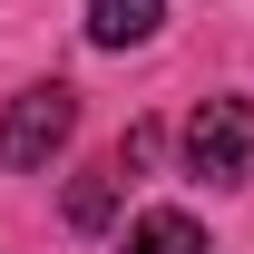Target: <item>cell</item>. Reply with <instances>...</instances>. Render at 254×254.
I'll return each mask as SVG.
<instances>
[{
	"instance_id": "obj_1",
	"label": "cell",
	"mask_w": 254,
	"mask_h": 254,
	"mask_svg": "<svg viewBox=\"0 0 254 254\" xmlns=\"http://www.w3.org/2000/svg\"><path fill=\"white\" fill-rule=\"evenodd\" d=\"M68 137H78V88H59V78H39V88H20L10 108H0V157L20 166V176L49 166Z\"/></svg>"
},
{
	"instance_id": "obj_2",
	"label": "cell",
	"mask_w": 254,
	"mask_h": 254,
	"mask_svg": "<svg viewBox=\"0 0 254 254\" xmlns=\"http://www.w3.org/2000/svg\"><path fill=\"white\" fill-rule=\"evenodd\" d=\"M186 166L205 186H245L254 176V98H205L186 118Z\"/></svg>"
},
{
	"instance_id": "obj_3",
	"label": "cell",
	"mask_w": 254,
	"mask_h": 254,
	"mask_svg": "<svg viewBox=\"0 0 254 254\" xmlns=\"http://www.w3.org/2000/svg\"><path fill=\"white\" fill-rule=\"evenodd\" d=\"M166 0H88V39L98 49H137V39H157Z\"/></svg>"
},
{
	"instance_id": "obj_4",
	"label": "cell",
	"mask_w": 254,
	"mask_h": 254,
	"mask_svg": "<svg viewBox=\"0 0 254 254\" xmlns=\"http://www.w3.org/2000/svg\"><path fill=\"white\" fill-rule=\"evenodd\" d=\"M118 254H205V225L176 215V205H157V215L127 225V245H118Z\"/></svg>"
},
{
	"instance_id": "obj_5",
	"label": "cell",
	"mask_w": 254,
	"mask_h": 254,
	"mask_svg": "<svg viewBox=\"0 0 254 254\" xmlns=\"http://www.w3.org/2000/svg\"><path fill=\"white\" fill-rule=\"evenodd\" d=\"M108 215H118V166H98V176L68 186V225H78V235H98Z\"/></svg>"
}]
</instances>
